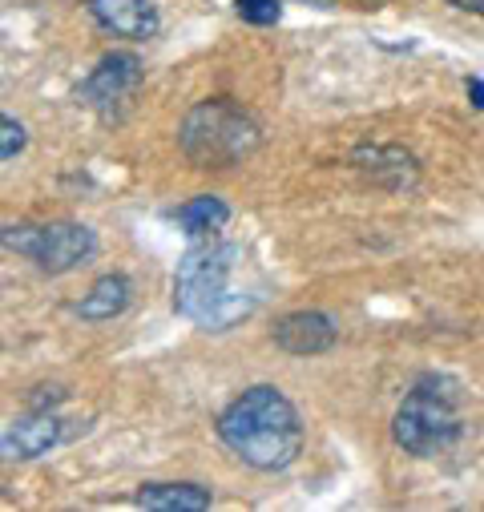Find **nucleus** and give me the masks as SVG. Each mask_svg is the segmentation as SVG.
<instances>
[{
  "instance_id": "obj_1",
  "label": "nucleus",
  "mask_w": 484,
  "mask_h": 512,
  "mask_svg": "<svg viewBox=\"0 0 484 512\" xmlns=\"http://www.w3.org/2000/svg\"><path fill=\"white\" fill-rule=\"evenodd\" d=\"M214 432L230 456H238L255 472H283L303 452L299 408L271 383H255V388L234 396L218 412Z\"/></svg>"
},
{
  "instance_id": "obj_2",
  "label": "nucleus",
  "mask_w": 484,
  "mask_h": 512,
  "mask_svg": "<svg viewBox=\"0 0 484 512\" xmlns=\"http://www.w3.org/2000/svg\"><path fill=\"white\" fill-rule=\"evenodd\" d=\"M242 259L247 254L238 242L210 238L190 246L174 271V311L202 331H230L234 323L251 319L259 311V295L234 287Z\"/></svg>"
},
{
  "instance_id": "obj_3",
  "label": "nucleus",
  "mask_w": 484,
  "mask_h": 512,
  "mask_svg": "<svg viewBox=\"0 0 484 512\" xmlns=\"http://www.w3.org/2000/svg\"><path fill=\"white\" fill-rule=\"evenodd\" d=\"M178 146L198 170H226L263 146V125L234 97H206L182 117Z\"/></svg>"
},
{
  "instance_id": "obj_4",
  "label": "nucleus",
  "mask_w": 484,
  "mask_h": 512,
  "mask_svg": "<svg viewBox=\"0 0 484 512\" xmlns=\"http://www.w3.org/2000/svg\"><path fill=\"white\" fill-rule=\"evenodd\" d=\"M464 436L460 383L448 375H420L392 416V440L416 460L444 456Z\"/></svg>"
},
{
  "instance_id": "obj_5",
  "label": "nucleus",
  "mask_w": 484,
  "mask_h": 512,
  "mask_svg": "<svg viewBox=\"0 0 484 512\" xmlns=\"http://www.w3.org/2000/svg\"><path fill=\"white\" fill-rule=\"evenodd\" d=\"M0 246L33 259L45 275H69L97 254V234L81 222H17L0 226Z\"/></svg>"
},
{
  "instance_id": "obj_6",
  "label": "nucleus",
  "mask_w": 484,
  "mask_h": 512,
  "mask_svg": "<svg viewBox=\"0 0 484 512\" xmlns=\"http://www.w3.org/2000/svg\"><path fill=\"white\" fill-rule=\"evenodd\" d=\"M142 61L134 53H109L97 61V69L77 85V101L85 109L109 113L113 105H121L126 97H134V89L142 85Z\"/></svg>"
},
{
  "instance_id": "obj_7",
  "label": "nucleus",
  "mask_w": 484,
  "mask_h": 512,
  "mask_svg": "<svg viewBox=\"0 0 484 512\" xmlns=\"http://www.w3.org/2000/svg\"><path fill=\"white\" fill-rule=\"evenodd\" d=\"M351 166L380 190H412L420 182V158L400 142H363L351 150Z\"/></svg>"
},
{
  "instance_id": "obj_8",
  "label": "nucleus",
  "mask_w": 484,
  "mask_h": 512,
  "mask_svg": "<svg viewBox=\"0 0 484 512\" xmlns=\"http://www.w3.org/2000/svg\"><path fill=\"white\" fill-rule=\"evenodd\" d=\"M271 339L283 355L311 359V355H327L339 343V323L327 311H291V315L275 319Z\"/></svg>"
},
{
  "instance_id": "obj_9",
  "label": "nucleus",
  "mask_w": 484,
  "mask_h": 512,
  "mask_svg": "<svg viewBox=\"0 0 484 512\" xmlns=\"http://www.w3.org/2000/svg\"><path fill=\"white\" fill-rule=\"evenodd\" d=\"M61 440H65V420L53 412H33L0 436V460H9V464L37 460V456L53 452Z\"/></svg>"
},
{
  "instance_id": "obj_10",
  "label": "nucleus",
  "mask_w": 484,
  "mask_h": 512,
  "mask_svg": "<svg viewBox=\"0 0 484 512\" xmlns=\"http://www.w3.org/2000/svg\"><path fill=\"white\" fill-rule=\"evenodd\" d=\"M89 17L105 33L126 41H150L162 29V17L150 0H89Z\"/></svg>"
},
{
  "instance_id": "obj_11",
  "label": "nucleus",
  "mask_w": 484,
  "mask_h": 512,
  "mask_svg": "<svg viewBox=\"0 0 484 512\" xmlns=\"http://www.w3.org/2000/svg\"><path fill=\"white\" fill-rule=\"evenodd\" d=\"M130 299H134V283L126 279V275H101L85 295H81V303L73 307L77 311V319H85V323H109V319H117L121 311L130 307Z\"/></svg>"
},
{
  "instance_id": "obj_12",
  "label": "nucleus",
  "mask_w": 484,
  "mask_h": 512,
  "mask_svg": "<svg viewBox=\"0 0 484 512\" xmlns=\"http://www.w3.org/2000/svg\"><path fill=\"white\" fill-rule=\"evenodd\" d=\"M134 504L154 512H202L214 504V492L202 484H142Z\"/></svg>"
},
{
  "instance_id": "obj_13",
  "label": "nucleus",
  "mask_w": 484,
  "mask_h": 512,
  "mask_svg": "<svg viewBox=\"0 0 484 512\" xmlns=\"http://www.w3.org/2000/svg\"><path fill=\"white\" fill-rule=\"evenodd\" d=\"M226 218H230V206H226L222 198H214V194H198V198H190V202L178 206V222H182V230L194 234V238H202V234L226 226Z\"/></svg>"
},
{
  "instance_id": "obj_14",
  "label": "nucleus",
  "mask_w": 484,
  "mask_h": 512,
  "mask_svg": "<svg viewBox=\"0 0 484 512\" xmlns=\"http://www.w3.org/2000/svg\"><path fill=\"white\" fill-rule=\"evenodd\" d=\"M234 13H238V21L267 29V25H279L283 0H234Z\"/></svg>"
},
{
  "instance_id": "obj_15",
  "label": "nucleus",
  "mask_w": 484,
  "mask_h": 512,
  "mask_svg": "<svg viewBox=\"0 0 484 512\" xmlns=\"http://www.w3.org/2000/svg\"><path fill=\"white\" fill-rule=\"evenodd\" d=\"M25 146H29V134H25V125H21L17 117H9V113H0V162L17 158V154H21Z\"/></svg>"
},
{
  "instance_id": "obj_16",
  "label": "nucleus",
  "mask_w": 484,
  "mask_h": 512,
  "mask_svg": "<svg viewBox=\"0 0 484 512\" xmlns=\"http://www.w3.org/2000/svg\"><path fill=\"white\" fill-rule=\"evenodd\" d=\"M464 93H468L472 109H484V77H468L464 81Z\"/></svg>"
},
{
  "instance_id": "obj_17",
  "label": "nucleus",
  "mask_w": 484,
  "mask_h": 512,
  "mask_svg": "<svg viewBox=\"0 0 484 512\" xmlns=\"http://www.w3.org/2000/svg\"><path fill=\"white\" fill-rule=\"evenodd\" d=\"M444 5H452L456 13H468V17H480L484 21V0H444Z\"/></svg>"
},
{
  "instance_id": "obj_18",
  "label": "nucleus",
  "mask_w": 484,
  "mask_h": 512,
  "mask_svg": "<svg viewBox=\"0 0 484 512\" xmlns=\"http://www.w3.org/2000/svg\"><path fill=\"white\" fill-rule=\"evenodd\" d=\"M363 5H380V0H363Z\"/></svg>"
}]
</instances>
